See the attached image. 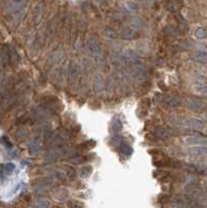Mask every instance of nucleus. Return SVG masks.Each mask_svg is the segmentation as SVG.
Masks as SVG:
<instances>
[{"mask_svg":"<svg viewBox=\"0 0 207 208\" xmlns=\"http://www.w3.org/2000/svg\"><path fill=\"white\" fill-rule=\"evenodd\" d=\"M186 105L189 106V108L194 109V110H201V109H204L206 107V104L204 103L203 101L194 99V98H189V99L186 101Z\"/></svg>","mask_w":207,"mask_h":208,"instance_id":"nucleus-1","label":"nucleus"},{"mask_svg":"<svg viewBox=\"0 0 207 208\" xmlns=\"http://www.w3.org/2000/svg\"><path fill=\"white\" fill-rule=\"evenodd\" d=\"M183 141L186 144H195V145H202L207 147V138H199V136H192V138H185Z\"/></svg>","mask_w":207,"mask_h":208,"instance_id":"nucleus-2","label":"nucleus"},{"mask_svg":"<svg viewBox=\"0 0 207 208\" xmlns=\"http://www.w3.org/2000/svg\"><path fill=\"white\" fill-rule=\"evenodd\" d=\"M24 6V0H10V9L13 13L19 12Z\"/></svg>","mask_w":207,"mask_h":208,"instance_id":"nucleus-3","label":"nucleus"},{"mask_svg":"<svg viewBox=\"0 0 207 208\" xmlns=\"http://www.w3.org/2000/svg\"><path fill=\"white\" fill-rule=\"evenodd\" d=\"M189 152L192 153V154H207V147L206 146L192 147L189 149Z\"/></svg>","mask_w":207,"mask_h":208,"instance_id":"nucleus-4","label":"nucleus"},{"mask_svg":"<svg viewBox=\"0 0 207 208\" xmlns=\"http://www.w3.org/2000/svg\"><path fill=\"white\" fill-rule=\"evenodd\" d=\"M1 170L5 174H10L14 170H15V165H13V163H6V165H4L2 166Z\"/></svg>","mask_w":207,"mask_h":208,"instance_id":"nucleus-5","label":"nucleus"},{"mask_svg":"<svg viewBox=\"0 0 207 208\" xmlns=\"http://www.w3.org/2000/svg\"><path fill=\"white\" fill-rule=\"evenodd\" d=\"M196 59L201 62H207V53L206 52H199L196 55Z\"/></svg>","mask_w":207,"mask_h":208,"instance_id":"nucleus-6","label":"nucleus"},{"mask_svg":"<svg viewBox=\"0 0 207 208\" xmlns=\"http://www.w3.org/2000/svg\"><path fill=\"white\" fill-rule=\"evenodd\" d=\"M205 34H206V32L203 28H200L196 31V35H197L198 38H205Z\"/></svg>","mask_w":207,"mask_h":208,"instance_id":"nucleus-7","label":"nucleus"},{"mask_svg":"<svg viewBox=\"0 0 207 208\" xmlns=\"http://www.w3.org/2000/svg\"><path fill=\"white\" fill-rule=\"evenodd\" d=\"M198 91L200 92L201 95L205 96V97L207 98V87H199Z\"/></svg>","mask_w":207,"mask_h":208,"instance_id":"nucleus-8","label":"nucleus"},{"mask_svg":"<svg viewBox=\"0 0 207 208\" xmlns=\"http://www.w3.org/2000/svg\"><path fill=\"white\" fill-rule=\"evenodd\" d=\"M203 119L205 120V121H207V114H206V116H204V118H203Z\"/></svg>","mask_w":207,"mask_h":208,"instance_id":"nucleus-9","label":"nucleus"},{"mask_svg":"<svg viewBox=\"0 0 207 208\" xmlns=\"http://www.w3.org/2000/svg\"><path fill=\"white\" fill-rule=\"evenodd\" d=\"M205 133H207V128H206V130H205Z\"/></svg>","mask_w":207,"mask_h":208,"instance_id":"nucleus-10","label":"nucleus"}]
</instances>
